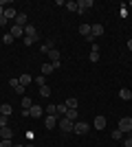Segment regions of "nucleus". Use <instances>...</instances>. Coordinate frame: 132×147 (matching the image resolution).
<instances>
[{
  "label": "nucleus",
  "mask_w": 132,
  "mask_h": 147,
  "mask_svg": "<svg viewBox=\"0 0 132 147\" xmlns=\"http://www.w3.org/2000/svg\"><path fill=\"white\" fill-rule=\"evenodd\" d=\"M33 42H38V31H35L33 24H26L24 26V44H26V46H31Z\"/></svg>",
  "instance_id": "f257e3e1"
},
{
  "label": "nucleus",
  "mask_w": 132,
  "mask_h": 147,
  "mask_svg": "<svg viewBox=\"0 0 132 147\" xmlns=\"http://www.w3.org/2000/svg\"><path fill=\"white\" fill-rule=\"evenodd\" d=\"M57 125H60V129H64V132H73V127H75V121H70V119H60L57 121Z\"/></svg>",
  "instance_id": "f03ea898"
},
{
  "label": "nucleus",
  "mask_w": 132,
  "mask_h": 147,
  "mask_svg": "<svg viewBox=\"0 0 132 147\" xmlns=\"http://www.w3.org/2000/svg\"><path fill=\"white\" fill-rule=\"evenodd\" d=\"M117 129H121V132H132V119L130 117H123L119 121V127Z\"/></svg>",
  "instance_id": "7ed1b4c3"
},
{
  "label": "nucleus",
  "mask_w": 132,
  "mask_h": 147,
  "mask_svg": "<svg viewBox=\"0 0 132 147\" xmlns=\"http://www.w3.org/2000/svg\"><path fill=\"white\" fill-rule=\"evenodd\" d=\"M88 123L86 121H75V127H73V132H75V134H86L88 132Z\"/></svg>",
  "instance_id": "20e7f679"
},
{
  "label": "nucleus",
  "mask_w": 132,
  "mask_h": 147,
  "mask_svg": "<svg viewBox=\"0 0 132 147\" xmlns=\"http://www.w3.org/2000/svg\"><path fill=\"white\" fill-rule=\"evenodd\" d=\"M0 138H2V141H11L13 138V129L9 127V125H7V127H0Z\"/></svg>",
  "instance_id": "39448f33"
},
{
  "label": "nucleus",
  "mask_w": 132,
  "mask_h": 147,
  "mask_svg": "<svg viewBox=\"0 0 132 147\" xmlns=\"http://www.w3.org/2000/svg\"><path fill=\"white\" fill-rule=\"evenodd\" d=\"M93 5H95L93 0H79V2H77V7H79V9H77V13H84V11H88V9H90Z\"/></svg>",
  "instance_id": "423d86ee"
},
{
  "label": "nucleus",
  "mask_w": 132,
  "mask_h": 147,
  "mask_svg": "<svg viewBox=\"0 0 132 147\" xmlns=\"http://www.w3.org/2000/svg\"><path fill=\"white\" fill-rule=\"evenodd\" d=\"M11 37H24V26H18V24H11Z\"/></svg>",
  "instance_id": "0eeeda50"
},
{
  "label": "nucleus",
  "mask_w": 132,
  "mask_h": 147,
  "mask_svg": "<svg viewBox=\"0 0 132 147\" xmlns=\"http://www.w3.org/2000/svg\"><path fill=\"white\" fill-rule=\"evenodd\" d=\"M16 16H18V11H16V9H13V7H5V16H2V18H7L9 20V22H16Z\"/></svg>",
  "instance_id": "6e6552de"
},
{
  "label": "nucleus",
  "mask_w": 132,
  "mask_h": 147,
  "mask_svg": "<svg viewBox=\"0 0 132 147\" xmlns=\"http://www.w3.org/2000/svg\"><path fill=\"white\" fill-rule=\"evenodd\" d=\"M90 35H93V37L104 35V26H101V24H90Z\"/></svg>",
  "instance_id": "1a4fd4ad"
},
{
  "label": "nucleus",
  "mask_w": 132,
  "mask_h": 147,
  "mask_svg": "<svg viewBox=\"0 0 132 147\" xmlns=\"http://www.w3.org/2000/svg\"><path fill=\"white\" fill-rule=\"evenodd\" d=\"M44 125H46V129L55 127V125H57V114H49V117H46V121H44Z\"/></svg>",
  "instance_id": "9d476101"
},
{
  "label": "nucleus",
  "mask_w": 132,
  "mask_h": 147,
  "mask_svg": "<svg viewBox=\"0 0 132 147\" xmlns=\"http://www.w3.org/2000/svg\"><path fill=\"white\" fill-rule=\"evenodd\" d=\"M42 108H40V105H31V110H29V117H33V119H40L42 117Z\"/></svg>",
  "instance_id": "9b49d317"
},
{
  "label": "nucleus",
  "mask_w": 132,
  "mask_h": 147,
  "mask_svg": "<svg viewBox=\"0 0 132 147\" xmlns=\"http://www.w3.org/2000/svg\"><path fill=\"white\" fill-rule=\"evenodd\" d=\"M0 114H2V117H11V114H13V108L9 103H2V105H0Z\"/></svg>",
  "instance_id": "f8f14e48"
},
{
  "label": "nucleus",
  "mask_w": 132,
  "mask_h": 147,
  "mask_svg": "<svg viewBox=\"0 0 132 147\" xmlns=\"http://www.w3.org/2000/svg\"><path fill=\"white\" fill-rule=\"evenodd\" d=\"M26 13H18V16H16V22H13V24H18V26H26Z\"/></svg>",
  "instance_id": "ddd939ff"
},
{
  "label": "nucleus",
  "mask_w": 132,
  "mask_h": 147,
  "mask_svg": "<svg viewBox=\"0 0 132 147\" xmlns=\"http://www.w3.org/2000/svg\"><path fill=\"white\" fill-rule=\"evenodd\" d=\"M77 103H79V101H77L75 97H68V99H66V103H64V105H66L68 110H77Z\"/></svg>",
  "instance_id": "4468645a"
},
{
  "label": "nucleus",
  "mask_w": 132,
  "mask_h": 147,
  "mask_svg": "<svg viewBox=\"0 0 132 147\" xmlns=\"http://www.w3.org/2000/svg\"><path fill=\"white\" fill-rule=\"evenodd\" d=\"M46 55H49V59H51V64H55V61H60V51H57V49H53V51H49V53H46Z\"/></svg>",
  "instance_id": "2eb2a0df"
},
{
  "label": "nucleus",
  "mask_w": 132,
  "mask_h": 147,
  "mask_svg": "<svg viewBox=\"0 0 132 147\" xmlns=\"http://www.w3.org/2000/svg\"><path fill=\"white\" fill-rule=\"evenodd\" d=\"M119 97L123 99V101H130V99H132V90H128V88H121V90H119Z\"/></svg>",
  "instance_id": "dca6fc26"
},
{
  "label": "nucleus",
  "mask_w": 132,
  "mask_h": 147,
  "mask_svg": "<svg viewBox=\"0 0 132 147\" xmlns=\"http://www.w3.org/2000/svg\"><path fill=\"white\" fill-rule=\"evenodd\" d=\"M95 127H97V129H104V127H106V119L101 117V114H99V117H95Z\"/></svg>",
  "instance_id": "f3484780"
},
{
  "label": "nucleus",
  "mask_w": 132,
  "mask_h": 147,
  "mask_svg": "<svg viewBox=\"0 0 132 147\" xmlns=\"http://www.w3.org/2000/svg\"><path fill=\"white\" fill-rule=\"evenodd\" d=\"M18 79H20V84H22V86H29V84H31V75H29V73H24V75H20V77H18Z\"/></svg>",
  "instance_id": "a211bd4d"
},
{
  "label": "nucleus",
  "mask_w": 132,
  "mask_h": 147,
  "mask_svg": "<svg viewBox=\"0 0 132 147\" xmlns=\"http://www.w3.org/2000/svg\"><path fill=\"white\" fill-rule=\"evenodd\" d=\"M53 70H55V68H53V64H44V66H42V75H44V77H49Z\"/></svg>",
  "instance_id": "6ab92c4d"
},
{
  "label": "nucleus",
  "mask_w": 132,
  "mask_h": 147,
  "mask_svg": "<svg viewBox=\"0 0 132 147\" xmlns=\"http://www.w3.org/2000/svg\"><path fill=\"white\" fill-rule=\"evenodd\" d=\"M79 33H82L84 37L90 35V24H79Z\"/></svg>",
  "instance_id": "aec40b11"
},
{
  "label": "nucleus",
  "mask_w": 132,
  "mask_h": 147,
  "mask_svg": "<svg viewBox=\"0 0 132 147\" xmlns=\"http://www.w3.org/2000/svg\"><path fill=\"white\" fill-rule=\"evenodd\" d=\"M99 51H90V55H88V59H90V61H93V64H97V61H99Z\"/></svg>",
  "instance_id": "412c9836"
},
{
  "label": "nucleus",
  "mask_w": 132,
  "mask_h": 147,
  "mask_svg": "<svg viewBox=\"0 0 132 147\" xmlns=\"http://www.w3.org/2000/svg\"><path fill=\"white\" fill-rule=\"evenodd\" d=\"M31 99H29V97H22V110H31Z\"/></svg>",
  "instance_id": "4be33fe9"
},
{
  "label": "nucleus",
  "mask_w": 132,
  "mask_h": 147,
  "mask_svg": "<svg viewBox=\"0 0 132 147\" xmlns=\"http://www.w3.org/2000/svg\"><path fill=\"white\" fill-rule=\"evenodd\" d=\"M66 119H70V121H77V110H66V114H64Z\"/></svg>",
  "instance_id": "5701e85b"
},
{
  "label": "nucleus",
  "mask_w": 132,
  "mask_h": 147,
  "mask_svg": "<svg viewBox=\"0 0 132 147\" xmlns=\"http://www.w3.org/2000/svg\"><path fill=\"white\" fill-rule=\"evenodd\" d=\"M40 94H42V97H51V88L49 86H40Z\"/></svg>",
  "instance_id": "b1692460"
},
{
  "label": "nucleus",
  "mask_w": 132,
  "mask_h": 147,
  "mask_svg": "<svg viewBox=\"0 0 132 147\" xmlns=\"http://www.w3.org/2000/svg\"><path fill=\"white\" fill-rule=\"evenodd\" d=\"M66 9H68V11H77L79 7H77V2H73V0H70V2H66Z\"/></svg>",
  "instance_id": "393cba45"
},
{
  "label": "nucleus",
  "mask_w": 132,
  "mask_h": 147,
  "mask_svg": "<svg viewBox=\"0 0 132 147\" xmlns=\"http://www.w3.org/2000/svg\"><path fill=\"white\" fill-rule=\"evenodd\" d=\"M112 138H114V141H121V138H123V132H121V129H114V132H112Z\"/></svg>",
  "instance_id": "a878e982"
},
{
  "label": "nucleus",
  "mask_w": 132,
  "mask_h": 147,
  "mask_svg": "<svg viewBox=\"0 0 132 147\" xmlns=\"http://www.w3.org/2000/svg\"><path fill=\"white\" fill-rule=\"evenodd\" d=\"M53 44H55V42H51V40H49V42H46V44L42 46V51H44V53H49V51H53Z\"/></svg>",
  "instance_id": "bb28decb"
},
{
  "label": "nucleus",
  "mask_w": 132,
  "mask_h": 147,
  "mask_svg": "<svg viewBox=\"0 0 132 147\" xmlns=\"http://www.w3.org/2000/svg\"><path fill=\"white\" fill-rule=\"evenodd\" d=\"M7 125H9V117H2V114H0V127H7Z\"/></svg>",
  "instance_id": "cd10ccee"
},
{
  "label": "nucleus",
  "mask_w": 132,
  "mask_h": 147,
  "mask_svg": "<svg viewBox=\"0 0 132 147\" xmlns=\"http://www.w3.org/2000/svg\"><path fill=\"white\" fill-rule=\"evenodd\" d=\"M35 84H38V86H46V77H35Z\"/></svg>",
  "instance_id": "c85d7f7f"
},
{
  "label": "nucleus",
  "mask_w": 132,
  "mask_h": 147,
  "mask_svg": "<svg viewBox=\"0 0 132 147\" xmlns=\"http://www.w3.org/2000/svg\"><path fill=\"white\" fill-rule=\"evenodd\" d=\"M13 90L18 92V94H24V90H26V86H22V84H18V86L13 88Z\"/></svg>",
  "instance_id": "c756f323"
},
{
  "label": "nucleus",
  "mask_w": 132,
  "mask_h": 147,
  "mask_svg": "<svg viewBox=\"0 0 132 147\" xmlns=\"http://www.w3.org/2000/svg\"><path fill=\"white\" fill-rule=\"evenodd\" d=\"M66 110H68V108H66V105H57V114H62V117H64V114H66Z\"/></svg>",
  "instance_id": "7c9ffc66"
},
{
  "label": "nucleus",
  "mask_w": 132,
  "mask_h": 147,
  "mask_svg": "<svg viewBox=\"0 0 132 147\" xmlns=\"http://www.w3.org/2000/svg\"><path fill=\"white\" fill-rule=\"evenodd\" d=\"M2 42H5V44H11V42H13V37H11V33H7V35L2 37Z\"/></svg>",
  "instance_id": "2f4dec72"
},
{
  "label": "nucleus",
  "mask_w": 132,
  "mask_h": 147,
  "mask_svg": "<svg viewBox=\"0 0 132 147\" xmlns=\"http://www.w3.org/2000/svg\"><path fill=\"white\" fill-rule=\"evenodd\" d=\"M18 84H20V79H18V77H13V79H9V86H11V88H16Z\"/></svg>",
  "instance_id": "473e14b6"
},
{
  "label": "nucleus",
  "mask_w": 132,
  "mask_h": 147,
  "mask_svg": "<svg viewBox=\"0 0 132 147\" xmlns=\"http://www.w3.org/2000/svg\"><path fill=\"white\" fill-rule=\"evenodd\" d=\"M46 112H49V114H57V105H49ZM57 117H60V114H57Z\"/></svg>",
  "instance_id": "72a5a7b5"
},
{
  "label": "nucleus",
  "mask_w": 132,
  "mask_h": 147,
  "mask_svg": "<svg viewBox=\"0 0 132 147\" xmlns=\"http://www.w3.org/2000/svg\"><path fill=\"white\" fill-rule=\"evenodd\" d=\"M0 147H13L11 141H0Z\"/></svg>",
  "instance_id": "f704fd0d"
},
{
  "label": "nucleus",
  "mask_w": 132,
  "mask_h": 147,
  "mask_svg": "<svg viewBox=\"0 0 132 147\" xmlns=\"http://www.w3.org/2000/svg\"><path fill=\"white\" fill-rule=\"evenodd\" d=\"M123 147H132V136H128L126 141H123Z\"/></svg>",
  "instance_id": "c9c22d12"
},
{
  "label": "nucleus",
  "mask_w": 132,
  "mask_h": 147,
  "mask_svg": "<svg viewBox=\"0 0 132 147\" xmlns=\"http://www.w3.org/2000/svg\"><path fill=\"white\" fill-rule=\"evenodd\" d=\"M5 24H9V20H7V18H0V26H5Z\"/></svg>",
  "instance_id": "e433bc0d"
},
{
  "label": "nucleus",
  "mask_w": 132,
  "mask_h": 147,
  "mask_svg": "<svg viewBox=\"0 0 132 147\" xmlns=\"http://www.w3.org/2000/svg\"><path fill=\"white\" fill-rule=\"evenodd\" d=\"M128 51H132V40H128Z\"/></svg>",
  "instance_id": "4c0bfd02"
},
{
  "label": "nucleus",
  "mask_w": 132,
  "mask_h": 147,
  "mask_svg": "<svg viewBox=\"0 0 132 147\" xmlns=\"http://www.w3.org/2000/svg\"><path fill=\"white\" fill-rule=\"evenodd\" d=\"M13 147H24V145H13Z\"/></svg>",
  "instance_id": "58836bf2"
},
{
  "label": "nucleus",
  "mask_w": 132,
  "mask_h": 147,
  "mask_svg": "<svg viewBox=\"0 0 132 147\" xmlns=\"http://www.w3.org/2000/svg\"><path fill=\"white\" fill-rule=\"evenodd\" d=\"M128 7H132V0H130V5H128Z\"/></svg>",
  "instance_id": "ea45409f"
},
{
  "label": "nucleus",
  "mask_w": 132,
  "mask_h": 147,
  "mask_svg": "<svg viewBox=\"0 0 132 147\" xmlns=\"http://www.w3.org/2000/svg\"><path fill=\"white\" fill-rule=\"evenodd\" d=\"M24 147H33V145H24Z\"/></svg>",
  "instance_id": "a19ab883"
}]
</instances>
